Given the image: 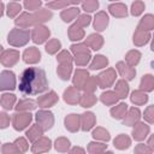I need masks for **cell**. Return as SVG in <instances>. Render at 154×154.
<instances>
[{
  "mask_svg": "<svg viewBox=\"0 0 154 154\" xmlns=\"http://www.w3.org/2000/svg\"><path fill=\"white\" fill-rule=\"evenodd\" d=\"M48 89V81L45 70L40 67L25 69L19 79V90L24 95H36Z\"/></svg>",
  "mask_w": 154,
  "mask_h": 154,
  "instance_id": "6da1fadb",
  "label": "cell"
},
{
  "mask_svg": "<svg viewBox=\"0 0 154 154\" xmlns=\"http://www.w3.org/2000/svg\"><path fill=\"white\" fill-rule=\"evenodd\" d=\"M52 12L46 10V8H40L37 11H35L34 13H26V12H23L19 17H17L14 19V23L19 28H23V29H26L29 26H32V25H38L40 23H43V22H47L52 18Z\"/></svg>",
  "mask_w": 154,
  "mask_h": 154,
  "instance_id": "7a4b0ae2",
  "label": "cell"
},
{
  "mask_svg": "<svg viewBox=\"0 0 154 154\" xmlns=\"http://www.w3.org/2000/svg\"><path fill=\"white\" fill-rule=\"evenodd\" d=\"M30 32L29 30H25L23 28H14L10 31L7 36V42L13 47H22L25 46L29 42Z\"/></svg>",
  "mask_w": 154,
  "mask_h": 154,
  "instance_id": "3957f363",
  "label": "cell"
},
{
  "mask_svg": "<svg viewBox=\"0 0 154 154\" xmlns=\"http://www.w3.org/2000/svg\"><path fill=\"white\" fill-rule=\"evenodd\" d=\"M32 120V116L29 112H24V113H14L12 117V125L14 128V130L17 131H22L24 130L26 126H29V124Z\"/></svg>",
  "mask_w": 154,
  "mask_h": 154,
  "instance_id": "277c9868",
  "label": "cell"
},
{
  "mask_svg": "<svg viewBox=\"0 0 154 154\" xmlns=\"http://www.w3.org/2000/svg\"><path fill=\"white\" fill-rule=\"evenodd\" d=\"M35 119H36V123L43 129V131L49 130L54 124L53 113L49 112V111H45V109L38 111L36 113V116H35Z\"/></svg>",
  "mask_w": 154,
  "mask_h": 154,
  "instance_id": "5b68a950",
  "label": "cell"
},
{
  "mask_svg": "<svg viewBox=\"0 0 154 154\" xmlns=\"http://www.w3.org/2000/svg\"><path fill=\"white\" fill-rule=\"evenodd\" d=\"M116 70L113 67H108L105 71H102L99 76H97V83H99V88H108L111 87L114 81H116Z\"/></svg>",
  "mask_w": 154,
  "mask_h": 154,
  "instance_id": "8992f818",
  "label": "cell"
},
{
  "mask_svg": "<svg viewBox=\"0 0 154 154\" xmlns=\"http://www.w3.org/2000/svg\"><path fill=\"white\" fill-rule=\"evenodd\" d=\"M49 35H51V31L45 25H40V24L35 25V28L31 30V40L37 45L46 42L48 40Z\"/></svg>",
  "mask_w": 154,
  "mask_h": 154,
  "instance_id": "52a82bcc",
  "label": "cell"
},
{
  "mask_svg": "<svg viewBox=\"0 0 154 154\" xmlns=\"http://www.w3.org/2000/svg\"><path fill=\"white\" fill-rule=\"evenodd\" d=\"M16 88V76L12 71L4 70L0 75V89L13 90Z\"/></svg>",
  "mask_w": 154,
  "mask_h": 154,
  "instance_id": "ba28073f",
  "label": "cell"
},
{
  "mask_svg": "<svg viewBox=\"0 0 154 154\" xmlns=\"http://www.w3.org/2000/svg\"><path fill=\"white\" fill-rule=\"evenodd\" d=\"M19 60V52L16 49H2L1 55H0V61L4 66L6 67H11L13 66L17 61Z\"/></svg>",
  "mask_w": 154,
  "mask_h": 154,
  "instance_id": "9c48e42d",
  "label": "cell"
},
{
  "mask_svg": "<svg viewBox=\"0 0 154 154\" xmlns=\"http://www.w3.org/2000/svg\"><path fill=\"white\" fill-rule=\"evenodd\" d=\"M58 100L59 99H58V95L55 94V91L51 90L47 94H45L42 96H38L36 102H37L38 107H41V108H49V107L54 106L58 102Z\"/></svg>",
  "mask_w": 154,
  "mask_h": 154,
  "instance_id": "30bf717a",
  "label": "cell"
},
{
  "mask_svg": "<svg viewBox=\"0 0 154 154\" xmlns=\"http://www.w3.org/2000/svg\"><path fill=\"white\" fill-rule=\"evenodd\" d=\"M149 134V126L146 123H136L134 125V130H132V137L136 141H143Z\"/></svg>",
  "mask_w": 154,
  "mask_h": 154,
  "instance_id": "8fae6325",
  "label": "cell"
},
{
  "mask_svg": "<svg viewBox=\"0 0 154 154\" xmlns=\"http://www.w3.org/2000/svg\"><path fill=\"white\" fill-rule=\"evenodd\" d=\"M41 59V53L36 47H29L23 53V60L26 64H36Z\"/></svg>",
  "mask_w": 154,
  "mask_h": 154,
  "instance_id": "7c38bea8",
  "label": "cell"
},
{
  "mask_svg": "<svg viewBox=\"0 0 154 154\" xmlns=\"http://www.w3.org/2000/svg\"><path fill=\"white\" fill-rule=\"evenodd\" d=\"M116 67H117L119 75H120L122 77H124L125 79H128V81H131V79L136 76V70H135L132 66L125 64L124 61H119V63H117Z\"/></svg>",
  "mask_w": 154,
  "mask_h": 154,
  "instance_id": "4fadbf2b",
  "label": "cell"
},
{
  "mask_svg": "<svg viewBox=\"0 0 154 154\" xmlns=\"http://www.w3.org/2000/svg\"><path fill=\"white\" fill-rule=\"evenodd\" d=\"M89 72L87 70H83V69H77L75 75H73V78H72V82H73V85L79 90V89H83V85L85 84V82L88 81L89 78Z\"/></svg>",
  "mask_w": 154,
  "mask_h": 154,
  "instance_id": "5bb4252c",
  "label": "cell"
},
{
  "mask_svg": "<svg viewBox=\"0 0 154 154\" xmlns=\"http://www.w3.org/2000/svg\"><path fill=\"white\" fill-rule=\"evenodd\" d=\"M140 118H141L140 109L137 107H131L130 109H128L126 116L123 118V124L128 125V126H132L140 122Z\"/></svg>",
  "mask_w": 154,
  "mask_h": 154,
  "instance_id": "9a60e30c",
  "label": "cell"
},
{
  "mask_svg": "<svg viewBox=\"0 0 154 154\" xmlns=\"http://www.w3.org/2000/svg\"><path fill=\"white\" fill-rule=\"evenodd\" d=\"M51 140L48 137H43L41 136L38 140H36L31 147V152L32 153H43V152H48L51 149Z\"/></svg>",
  "mask_w": 154,
  "mask_h": 154,
  "instance_id": "2e32d148",
  "label": "cell"
},
{
  "mask_svg": "<svg viewBox=\"0 0 154 154\" xmlns=\"http://www.w3.org/2000/svg\"><path fill=\"white\" fill-rule=\"evenodd\" d=\"M64 100L65 102L70 103V105H77L79 103V99H81V95L78 93V89L73 85V87H69L65 91H64Z\"/></svg>",
  "mask_w": 154,
  "mask_h": 154,
  "instance_id": "e0dca14e",
  "label": "cell"
},
{
  "mask_svg": "<svg viewBox=\"0 0 154 154\" xmlns=\"http://www.w3.org/2000/svg\"><path fill=\"white\" fill-rule=\"evenodd\" d=\"M96 123V118L93 112H84L81 114V129L83 131L90 130Z\"/></svg>",
  "mask_w": 154,
  "mask_h": 154,
  "instance_id": "ac0fdd59",
  "label": "cell"
},
{
  "mask_svg": "<svg viewBox=\"0 0 154 154\" xmlns=\"http://www.w3.org/2000/svg\"><path fill=\"white\" fill-rule=\"evenodd\" d=\"M65 128L71 131V132H76L78 131V129L81 128V116L78 114H69L65 118Z\"/></svg>",
  "mask_w": 154,
  "mask_h": 154,
  "instance_id": "d6986e66",
  "label": "cell"
},
{
  "mask_svg": "<svg viewBox=\"0 0 154 154\" xmlns=\"http://www.w3.org/2000/svg\"><path fill=\"white\" fill-rule=\"evenodd\" d=\"M108 25V16L106 12L100 11L96 13L95 19H94V29L96 31H103L106 26Z\"/></svg>",
  "mask_w": 154,
  "mask_h": 154,
  "instance_id": "ffe728a7",
  "label": "cell"
},
{
  "mask_svg": "<svg viewBox=\"0 0 154 154\" xmlns=\"http://www.w3.org/2000/svg\"><path fill=\"white\" fill-rule=\"evenodd\" d=\"M108 11L113 17L117 18H124L128 16V8L122 2H116V4H111L108 6Z\"/></svg>",
  "mask_w": 154,
  "mask_h": 154,
  "instance_id": "44dd1931",
  "label": "cell"
},
{
  "mask_svg": "<svg viewBox=\"0 0 154 154\" xmlns=\"http://www.w3.org/2000/svg\"><path fill=\"white\" fill-rule=\"evenodd\" d=\"M150 40V34L149 31H146V30H142V29H136L135 34H134V43L138 47L141 46H144L148 41Z\"/></svg>",
  "mask_w": 154,
  "mask_h": 154,
  "instance_id": "7402d4cb",
  "label": "cell"
},
{
  "mask_svg": "<svg viewBox=\"0 0 154 154\" xmlns=\"http://www.w3.org/2000/svg\"><path fill=\"white\" fill-rule=\"evenodd\" d=\"M88 47H90L91 49H94V51H97V49H100L101 47H102V45H103V37L101 36V35H99V34H91V35H89L87 38H85V42H84Z\"/></svg>",
  "mask_w": 154,
  "mask_h": 154,
  "instance_id": "603a6c76",
  "label": "cell"
},
{
  "mask_svg": "<svg viewBox=\"0 0 154 154\" xmlns=\"http://www.w3.org/2000/svg\"><path fill=\"white\" fill-rule=\"evenodd\" d=\"M67 35H69V38L71 41H79L84 37V30L82 26H79L77 23H73L70 28H69V31H67Z\"/></svg>",
  "mask_w": 154,
  "mask_h": 154,
  "instance_id": "cb8c5ba5",
  "label": "cell"
},
{
  "mask_svg": "<svg viewBox=\"0 0 154 154\" xmlns=\"http://www.w3.org/2000/svg\"><path fill=\"white\" fill-rule=\"evenodd\" d=\"M119 100V96L117 95L116 91H111V90H107L105 93H102L100 95V101L106 105V106H111V105H116Z\"/></svg>",
  "mask_w": 154,
  "mask_h": 154,
  "instance_id": "d4e9b609",
  "label": "cell"
},
{
  "mask_svg": "<svg viewBox=\"0 0 154 154\" xmlns=\"http://www.w3.org/2000/svg\"><path fill=\"white\" fill-rule=\"evenodd\" d=\"M130 100H131L132 103H135L137 106H141V105H144L148 101V95L142 89L134 90L132 94H131V96H130Z\"/></svg>",
  "mask_w": 154,
  "mask_h": 154,
  "instance_id": "484cf974",
  "label": "cell"
},
{
  "mask_svg": "<svg viewBox=\"0 0 154 154\" xmlns=\"http://www.w3.org/2000/svg\"><path fill=\"white\" fill-rule=\"evenodd\" d=\"M71 72H72V64L69 63H61L57 69V73L63 81H67L71 76Z\"/></svg>",
  "mask_w": 154,
  "mask_h": 154,
  "instance_id": "4316f807",
  "label": "cell"
},
{
  "mask_svg": "<svg viewBox=\"0 0 154 154\" xmlns=\"http://www.w3.org/2000/svg\"><path fill=\"white\" fill-rule=\"evenodd\" d=\"M43 134V129L38 125V124H34L30 126V129L26 131V138L30 141V142H35L36 140H38Z\"/></svg>",
  "mask_w": 154,
  "mask_h": 154,
  "instance_id": "83f0119b",
  "label": "cell"
},
{
  "mask_svg": "<svg viewBox=\"0 0 154 154\" xmlns=\"http://www.w3.org/2000/svg\"><path fill=\"white\" fill-rule=\"evenodd\" d=\"M126 113H128V105L124 102L111 108V116L114 119H123L126 116Z\"/></svg>",
  "mask_w": 154,
  "mask_h": 154,
  "instance_id": "f1b7e54d",
  "label": "cell"
},
{
  "mask_svg": "<svg viewBox=\"0 0 154 154\" xmlns=\"http://www.w3.org/2000/svg\"><path fill=\"white\" fill-rule=\"evenodd\" d=\"M113 143H114V147H116V148L123 150V149H128V148L130 147V144H131V140H130V137H129L128 135L120 134L119 136H117V137L114 138Z\"/></svg>",
  "mask_w": 154,
  "mask_h": 154,
  "instance_id": "f546056e",
  "label": "cell"
},
{
  "mask_svg": "<svg viewBox=\"0 0 154 154\" xmlns=\"http://www.w3.org/2000/svg\"><path fill=\"white\" fill-rule=\"evenodd\" d=\"M114 91L117 93V95L119 96V99H125L128 96V94H129V85H128L125 79H119L116 83Z\"/></svg>",
  "mask_w": 154,
  "mask_h": 154,
  "instance_id": "4dcf8cb0",
  "label": "cell"
},
{
  "mask_svg": "<svg viewBox=\"0 0 154 154\" xmlns=\"http://www.w3.org/2000/svg\"><path fill=\"white\" fill-rule=\"evenodd\" d=\"M36 103L34 100L31 99H24V100H19L17 106L14 107L18 112H26V111H31L36 107Z\"/></svg>",
  "mask_w": 154,
  "mask_h": 154,
  "instance_id": "1f68e13d",
  "label": "cell"
},
{
  "mask_svg": "<svg viewBox=\"0 0 154 154\" xmlns=\"http://www.w3.org/2000/svg\"><path fill=\"white\" fill-rule=\"evenodd\" d=\"M79 16V8L78 7H71V8H66L64 11H61L60 13V17L64 22L69 23L71 20H73L76 17Z\"/></svg>",
  "mask_w": 154,
  "mask_h": 154,
  "instance_id": "d6a6232c",
  "label": "cell"
},
{
  "mask_svg": "<svg viewBox=\"0 0 154 154\" xmlns=\"http://www.w3.org/2000/svg\"><path fill=\"white\" fill-rule=\"evenodd\" d=\"M137 28L142 29V30H146V31H149V30L154 29V16L153 14H146L144 17H142Z\"/></svg>",
  "mask_w": 154,
  "mask_h": 154,
  "instance_id": "836d02e7",
  "label": "cell"
},
{
  "mask_svg": "<svg viewBox=\"0 0 154 154\" xmlns=\"http://www.w3.org/2000/svg\"><path fill=\"white\" fill-rule=\"evenodd\" d=\"M91 55H90V51H83V52H78V53H75V63L78 65V66H84L89 63Z\"/></svg>",
  "mask_w": 154,
  "mask_h": 154,
  "instance_id": "e575fe53",
  "label": "cell"
},
{
  "mask_svg": "<svg viewBox=\"0 0 154 154\" xmlns=\"http://www.w3.org/2000/svg\"><path fill=\"white\" fill-rule=\"evenodd\" d=\"M96 96L93 94V93H84L83 95H81V99H79V105L82 107H91L96 103Z\"/></svg>",
  "mask_w": 154,
  "mask_h": 154,
  "instance_id": "d590c367",
  "label": "cell"
},
{
  "mask_svg": "<svg viewBox=\"0 0 154 154\" xmlns=\"http://www.w3.org/2000/svg\"><path fill=\"white\" fill-rule=\"evenodd\" d=\"M140 88L143 91H147V93L154 90V76H152V75H144L142 77V79H141Z\"/></svg>",
  "mask_w": 154,
  "mask_h": 154,
  "instance_id": "8d00e7d4",
  "label": "cell"
},
{
  "mask_svg": "<svg viewBox=\"0 0 154 154\" xmlns=\"http://www.w3.org/2000/svg\"><path fill=\"white\" fill-rule=\"evenodd\" d=\"M0 102H1V107L4 109H12L14 106V102H16V95L5 93L1 95Z\"/></svg>",
  "mask_w": 154,
  "mask_h": 154,
  "instance_id": "74e56055",
  "label": "cell"
},
{
  "mask_svg": "<svg viewBox=\"0 0 154 154\" xmlns=\"http://www.w3.org/2000/svg\"><path fill=\"white\" fill-rule=\"evenodd\" d=\"M140 59H141V53L136 49H132V51H129L125 55V61L128 65L130 66H136L138 63H140Z\"/></svg>",
  "mask_w": 154,
  "mask_h": 154,
  "instance_id": "f35d334b",
  "label": "cell"
},
{
  "mask_svg": "<svg viewBox=\"0 0 154 154\" xmlns=\"http://www.w3.org/2000/svg\"><path fill=\"white\" fill-rule=\"evenodd\" d=\"M107 65H108V59H107L106 57H103V55H96V57L93 59V61H91L89 69H90V70H99V69L106 67Z\"/></svg>",
  "mask_w": 154,
  "mask_h": 154,
  "instance_id": "ab89813d",
  "label": "cell"
},
{
  "mask_svg": "<svg viewBox=\"0 0 154 154\" xmlns=\"http://www.w3.org/2000/svg\"><path fill=\"white\" fill-rule=\"evenodd\" d=\"M91 136H93L95 140H100V141H103V142H107V141H109V138H111L109 132H108L106 129H103V128H96V129L93 131Z\"/></svg>",
  "mask_w": 154,
  "mask_h": 154,
  "instance_id": "60d3db41",
  "label": "cell"
},
{
  "mask_svg": "<svg viewBox=\"0 0 154 154\" xmlns=\"http://www.w3.org/2000/svg\"><path fill=\"white\" fill-rule=\"evenodd\" d=\"M60 48H61V43L58 38H51L46 43V52L48 54H55Z\"/></svg>",
  "mask_w": 154,
  "mask_h": 154,
  "instance_id": "b9f144b4",
  "label": "cell"
},
{
  "mask_svg": "<svg viewBox=\"0 0 154 154\" xmlns=\"http://www.w3.org/2000/svg\"><path fill=\"white\" fill-rule=\"evenodd\" d=\"M96 87H99V83H97V77L96 76H91L88 78V81L85 82V84L83 85V89L84 93H94Z\"/></svg>",
  "mask_w": 154,
  "mask_h": 154,
  "instance_id": "7bdbcfd3",
  "label": "cell"
},
{
  "mask_svg": "<svg viewBox=\"0 0 154 154\" xmlns=\"http://www.w3.org/2000/svg\"><path fill=\"white\" fill-rule=\"evenodd\" d=\"M54 147L58 152H67L69 148H70V141L65 137H59V138L55 140Z\"/></svg>",
  "mask_w": 154,
  "mask_h": 154,
  "instance_id": "ee69618b",
  "label": "cell"
},
{
  "mask_svg": "<svg viewBox=\"0 0 154 154\" xmlns=\"http://www.w3.org/2000/svg\"><path fill=\"white\" fill-rule=\"evenodd\" d=\"M107 148V144L105 143H99V142H90L88 144V152L91 154H97L105 152Z\"/></svg>",
  "mask_w": 154,
  "mask_h": 154,
  "instance_id": "f6af8a7d",
  "label": "cell"
},
{
  "mask_svg": "<svg viewBox=\"0 0 154 154\" xmlns=\"http://www.w3.org/2000/svg\"><path fill=\"white\" fill-rule=\"evenodd\" d=\"M71 4V0H53L51 2H47V7L52 10H60L65 8Z\"/></svg>",
  "mask_w": 154,
  "mask_h": 154,
  "instance_id": "bcb514c9",
  "label": "cell"
},
{
  "mask_svg": "<svg viewBox=\"0 0 154 154\" xmlns=\"http://www.w3.org/2000/svg\"><path fill=\"white\" fill-rule=\"evenodd\" d=\"M99 8V1L97 0H84L82 2V10L85 12H93Z\"/></svg>",
  "mask_w": 154,
  "mask_h": 154,
  "instance_id": "7dc6e473",
  "label": "cell"
},
{
  "mask_svg": "<svg viewBox=\"0 0 154 154\" xmlns=\"http://www.w3.org/2000/svg\"><path fill=\"white\" fill-rule=\"evenodd\" d=\"M22 10V6L18 2H10L7 5V16L10 18H14Z\"/></svg>",
  "mask_w": 154,
  "mask_h": 154,
  "instance_id": "c3c4849f",
  "label": "cell"
},
{
  "mask_svg": "<svg viewBox=\"0 0 154 154\" xmlns=\"http://www.w3.org/2000/svg\"><path fill=\"white\" fill-rule=\"evenodd\" d=\"M144 10V2L141 0H136L131 5V14L132 16H140Z\"/></svg>",
  "mask_w": 154,
  "mask_h": 154,
  "instance_id": "681fc988",
  "label": "cell"
},
{
  "mask_svg": "<svg viewBox=\"0 0 154 154\" xmlns=\"http://www.w3.org/2000/svg\"><path fill=\"white\" fill-rule=\"evenodd\" d=\"M42 5L41 0H24V7L29 11H37Z\"/></svg>",
  "mask_w": 154,
  "mask_h": 154,
  "instance_id": "f907efd6",
  "label": "cell"
},
{
  "mask_svg": "<svg viewBox=\"0 0 154 154\" xmlns=\"http://www.w3.org/2000/svg\"><path fill=\"white\" fill-rule=\"evenodd\" d=\"M57 60H58L59 64H61V63H69V64H72L73 58L71 57L70 52H67V51H61V52L58 54Z\"/></svg>",
  "mask_w": 154,
  "mask_h": 154,
  "instance_id": "816d5d0a",
  "label": "cell"
},
{
  "mask_svg": "<svg viewBox=\"0 0 154 154\" xmlns=\"http://www.w3.org/2000/svg\"><path fill=\"white\" fill-rule=\"evenodd\" d=\"M13 143H14L16 148L18 149V153H24V152L28 150L29 144H28V142H26V140H25L24 137H19V138H17Z\"/></svg>",
  "mask_w": 154,
  "mask_h": 154,
  "instance_id": "f5cc1de1",
  "label": "cell"
},
{
  "mask_svg": "<svg viewBox=\"0 0 154 154\" xmlns=\"http://www.w3.org/2000/svg\"><path fill=\"white\" fill-rule=\"evenodd\" d=\"M143 118H144L146 122H148V123H150V124L154 123V105L148 106V107L146 108L144 114H143Z\"/></svg>",
  "mask_w": 154,
  "mask_h": 154,
  "instance_id": "db71d44e",
  "label": "cell"
},
{
  "mask_svg": "<svg viewBox=\"0 0 154 154\" xmlns=\"http://www.w3.org/2000/svg\"><path fill=\"white\" fill-rule=\"evenodd\" d=\"M90 20H91L90 16H88V14H79L78 18H77V20H76L75 23H77V24H78L79 26H82V28H85V26L89 25Z\"/></svg>",
  "mask_w": 154,
  "mask_h": 154,
  "instance_id": "11a10c76",
  "label": "cell"
},
{
  "mask_svg": "<svg viewBox=\"0 0 154 154\" xmlns=\"http://www.w3.org/2000/svg\"><path fill=\"white\" fill-rule=\"evenodd\" d=\"M2 154H13V153H18V149L16 148L14 143H5L1 148Z\"/></svg>",
  "mask_w": 154,
  "mask_h": 154,
  "instance_id": "9f6ffc18",
  "label": "cell"
},
{
  "mask_svg": "<svg viewBox=\"0 0 154 154\" xmlns=\"http://www.w3.org/2000/svg\"><path fill=\"white\" fill-rule=\"evenodd\" d=\"M8 125H10V117L5 112H1L0 113V128L1 129H5Z\"/></svg>",
  "mask_w": 154,
  "mask_h": 154,
  "instance_id": "6f0895ef",
  "label": "cell"
},
{
  "mask_svg": "<svg viewBox=\"0 0 154 154\" xmlns=\"http://www.w3.org/2000/svg\"><path fill=\"white\" fill-rule=\"evenodd\" d=\"M135 153H152V149L148 147V144L147 146H144V144H142V143H140V144H137L136 146V148H135Z\"/></svg>",
  "mask_w": 154,
  "mask_h": 154,
  "instance_id": "680465c9",
  "label": "cell"
},
{
  "mask_svg": "<svg viewBox=\"0 0 154 154\" xmlns=\"http://www.w3.org/2000/svg\"><path fill=\"white\" fill-rule=\"evenodd\" d=\"M148 147L152 149V152H154V135H152L150 137H149V140H148Z\"/></svg>",
  "mask_w": 154,
  "mask_h": 154,
  "instance_id": "91938a15",
  "label": "cell"
},
{
  "mask_svg": "<svg viewBox=\"0 0 154 154\" xmlns=\"http://www.w3.org/2000/svg\"><path fill=\"white\" fill-rule=\"evenodd\" d=\"M70 152H71V153H84L85 150H84L83 148H79V147H75V148H72Z\"/></svg>",
  "mask_w": 154,
  "mask_h": 154,
  "instance_id": "94428289",
  "label": "cell"
},
{
  "mask_svg": "<svg viewBox=\"0 0 154 154\" xmlns=\"http://www.w3.org/2000/svg\"><path fill=\"white\" fill-rule=\"evenodd\" d=\"M81 2H82V0H71V4H73V5H78Z\"/></svg>",
  "mask_w": 154,
  "mask_h": 154,
  "instance_id": "6125c7cd",
  "label": "cell"
},
{
  "mask_svg": "<svg viewBox=\"0 0 154 154\" xmlns=\"http://www.w3.org/2000/svg\"><path fill=\"white\" fill-rule=\"evenodd\" d=\"M150 49L154 52V37H153V41H152V46H150Z\"/></svg>",
  "mask_w": 154,
  "mask_h": 154,
  "instance_id": "be15d7a7",
  "label": "cell"
},
{
  "mask_svg": "<svg viewBox=\"0 0 154 154\" xmlns=\"http://www.w3.org/2000/svg\"><path fill=\"white\" fill-rule=\"evenodd\" d=\"M111 1H116V0H111Z\"/></svg>",
  "mask_w": 154,
  "mask_h": 154,
  "instance_id": "e7e4bbea",
  "label": "cell"
}]
</instances>
